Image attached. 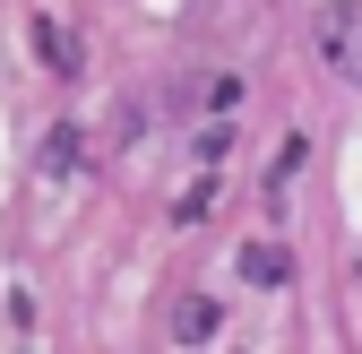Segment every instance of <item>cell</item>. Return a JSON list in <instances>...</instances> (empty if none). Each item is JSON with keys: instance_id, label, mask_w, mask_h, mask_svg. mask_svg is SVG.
I'll return each mask as SVG.
<instances>
[{"instance_id": "6da1fadb", "label": "cell", "mask_w": 362, "mask_h": 354, "mask_svg": "<svg viewBox=\"0 0 362 354\" xmlns=\"http://www.w3.org/2000/svg\"><path fill=\"white\" fill-rule=\"evenodd\" d=\"M320 43H328L337 69H362V18H354V9H328V18H320Z\"/></svg>"}]
</instances>
